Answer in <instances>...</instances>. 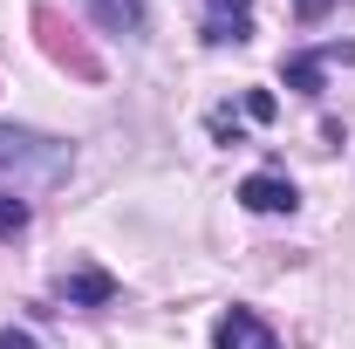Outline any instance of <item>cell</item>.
I'll return each mask as SVG.
<instances>
[{
    "label": "cell",
    "mask_w": 355,
    "mask_h": 349,
    "mask_svg": "<svg viewBox=\"0 0 355 349\" xmlns=\"http://www.w3.org/2000/svg\"><path fill=\"white\" fill-rule=\"evenodd\" d=\"M83 7L110 35H144V21H150V0H83Z\"/></svg>",
    "instance_id": "cell-5"
},
{
    "label": "cell",
    "mask_w": 355,
    "mask_h": 349,
    "mask_svg": "<svg viewBox=\"0 0 355 349\" xmlns=\"http://www.w3.org/2000/svg\"><path fill=\"white\" fill-rule=\"evenodd\" d=\"M110 295H116V281H110L103 267H76V274L62 281V302L69 308H96V302H110Z\"/></svg>",
    "instance_id": "cell-6"
},
{
    "label": "cell",
    "mask_w": 355,
    "mask_h": 349,
    "mask_svg": "<svg viewBox=\"0 0 355 349\" xmlns=\"http://www.w3.org/2000/svg\"><path fill=\"white\" fill-rule=\"evenodd\" d=\"M253 35V0H205V42L225 48V42H246Z\"/></svg>",
    "instance_id": "cell-3"
},
{
    "label": "cell",
    "mask_w": 355,
    "mask_h": 349,
    "mask_svg": "<svg viewBox=\"0 0 355 349\" xmlns=\"http://www.w3.org/2000/svg\"><path fill=\"white\" fill-rule=\"evenodd\" d=\"M0 349H42V343H35L28 329H0Z\"/></svg>",
    "instance_id": "cell-9"
},
{
    "label": "cell",
    "mask_w": 355,
    "mask_h": 349,
    "mask_svg": "<svg viewBox=\"0 0 355 349\" xmlns=\"http://www.w3.org/2000/svg\"><path fill=\"white\" fill-rule=\"evenodd\" d=\"M76 165L62 137L42 131H21V124H0V172H28V178H62Z\"/></svg>",
    "instance_id": "cell-1"
},
{
    "label": "cell",
    "mask_w": 355,
    "mask_h": 349,
    "mask_svg": "<svg viewBox=\"0 0 355 349\" xmlns=\"http://www.w3.org/2000/svg\"><path fill=\"white\" fill-rule=\"evenodd\" d=\"M212 349H280V336L266 329L253 308H225L219 329H212Z\"/></svg>",
    "instance_id": "cell-2"
},
{
    "label": "cell",
    "mask_w": 355,
    "mask_h": 349,
    "mask_svg": "<svg viewBox=\"0 0 355 349\" xmlns=\"http://www.w3.org/2000/svg\"><path fill=\"white\" fill-rule=\"evenodd\" d=\"M14 233H28V206L14 192H0V240H14Z\"/></svg>",
    "instance_id": "cell-8"
},
{
    "label": "cell",
    "mask_w": 355,
    "mask_h": 349,
    "mask_svg": "<svg viewBox=\"0 0 355 349\" xmlns=\"http://www.w3.org/2000/svg\"><path fill=\"white\" fill-rule=\"evenodd\" d=\"M328 7H335V0H294V14H301V21H321Z\"/></svg>",
    "instance_id": "cell-10"
},
{
    "label": "cell",
    "mask_w": 355,
    "mask_h": 349,
    "mask_svg": "<svg viewBox=\"0 0 355 349\" xmlns=\"http://www.w3.org/2000/svg\"><path fill=\"white\" fill-rule=\"evenodd\" d=\"M239 199H246V213H294V206H301V192H294L287 178H273V172H253L239 185Z\"/></svg>",
    "instance_id": "cell-4"
},
{
    "label": "cell",
    "mask_w": 355,
    "mask_h": 349,
    "mask_svg": "<svg viewBox=\"0 0 355 349\" xmlns=\"http://www.w3.org/2000/svg\"><path fill=\"white\" fill-rule=\"evenodd\" d=\"M328 62H355V48H321V55H294V62H287V89L314 96V89H321V69H328Z\"/></svg>",
    "instance_id": "cell-7"
}]
</instances>
